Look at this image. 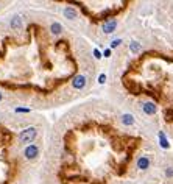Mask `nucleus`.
Segmentation results:
<instances>
[{"label": "nucleus", "mask_w": 173, "mask_h": 184, "mask_svg": "<svg viewBox=\"0 0 173 184\" xmlns=\"http://www.w3.org/2000/svg\"><path fill=\"white\" fill-rule=\"evenodd\" d=\"M34 137H36V128H27V130H24L20 134H19V141L22 144H30L34 141Z\"/></svg>", "instance_id": "f257e3e1"}, {"label": "nucleus", "mask_w": 173, "mask_h": 184, "mask_svg": "<svg viewBox=\"0 0 173 184\" xmlns=\"http://www.w3.org/2000/svg\"><path fill=\"white\" fill-rule=\"evenodd\" d=\"M115 28H117V19H108V21H105V24H103V27H102V30H103V33H106V34H109V33H114L115 31Z\"/></svg>", "instance_id": "f03ea898"}, {"label": "nucleus", "mask_w": 173, "mask_h": 184, "mask_svg": "<svg viewBox=\"0 0 173 184\" xmlns=\"http://www.w3.org/2000/svg\"><path fill=\"white\" fill-rule=\"evenodd\" d=\"M86 81H87V78L84 75H77L74 78V81H72V86H74L75 89H83L86 86Z\"/></svg>", "instance_id": "7ed1b4c3"}, {"label": "nucleus", "mask_w": 173, "mask_h": 184, "mask_svg": "<svg viewBox=\"0 0 173 184\" xmlns=\"http://www.w3.org/2000/svg\"><path fill=\"white\" fill-rule=\"evenodd\" d=\"M38 153H39L38 147H36V145H28V147L25 148V153H24V154H25L27 159H34L36 156H38Z\"/></svg>", "instance_id": "20e7f679"}, {"label": "nucleus", "mask_w": 173, "mask_h": 184, "mask_svg": "<svg viewBox=\"0 0 173 184\" xmlns=\"http://www.w3.org/2000/svg\"><path fill=\"white\" fill-rule=\"evenodd\" d=\"M136 167L140 169V170H147L150 167V159L148 156H140V158L136 161Z\"/></svg>", "instance_id": "39448f33"}, {"label": "nucleus", "mask_w": 173, "mask_h": 184, "mask_svg": "<svg viewBox=\"0 0 173 184\" xmlns=\"http://www.w3.org/2000/svg\"><path fill=\"white\" fill-rule=\"evenodd\" d=\"M156 111H158V108H156V105H154V103L147 102V103L143 105V113H145V114H148V116H154V114H156Z\"/></svg>", "instance_id": "423d86ee"}, {"label": "nucleus", "mask_w": 173, "mask_h": 184, "mask_svg": "<svg viewBox=\"0 0 173 184\" xmlns=\"http://www.w3.org/2000/svg\"><path fill=\"white\" fill-rule=\"evenodd\" d=\"M134 122H136V120H134V117H133L131 114H123V116H122V123H123V125L133 126Z\"/></svg>", "instance_id": "0eeeda50"}, {"label": "nucleus", "mask_w": 173, "mask_h": 184, "mask_svg": "<svg viewBox=\"0 0 173 184\" xmlns=\"http://www.w3.org/2000/svg\"><path fill=\"white\" fill-rule=\"evenodd\" d=\"M64 16L67 17V19H70V21H74L75 17H77V11L74 10L72 6H67L66 10H64Z\"/></svg>", "instance_id": "6e6552de"}, {"label": "nucleus", "mask_w": 173, "mask_h": 184, "mask_svg": "<svg viewBox=\"0 0 173 184\" xmlns=\"http://www.w3.org/2000/svg\"><path fill=\"white\" fill-rule=\"evenodd\" d=\"M22 27V19L19 16H16L14 19L11 21V28H14V30H17V28H20Z\"/></svg>", "instance_id": "1a4fd4ad"}, {"label": "nucleus", "mask_w": 173, "mask_h": 184, "mask_svg": "<svg viewBox=\"0 0 173 184\" xmlns=\"http://www.w3.org/2000/svg\"><path fill=\"white\" fill-rule=\"evenodd\" d=\"M50 30H52L53 34H59V33L62 31V27H61V24H58V22H53L52 27H50Z\"/></svg>", "instance_id": "9d476101"}, {"label": "nucleus", "mask_w": 173, "mask_h": 184, "mask_svg": "<svg viewBox=\"0 0 173 184\" xmlns=\"http://www.w3.org/2000/svg\"><path fill=\"white\" fill-rule=\"evenodd\" d=\"M159 142H161V145H162V148H168V142H167V139H165V134H164L162 131H159Z\"/></svg>", "instance_id": "9b49d317"}, {"label": "nucleus", "mask_w": 173, "mask_h": 184, "mask_svg": "<svg viewBox=\"0 0 173 184\" xmlns=\"http://www.w3.org/2000/svg\"><path fill=\"white\" fill-rule=\"evenodd\" d=\"M139 50H140V44L136 42V41H133V42H131V52H133V53H137Z\"/></svg>", "instance_id": "f8f14e48"}, {"label": "nucleus", "mask_w": 173, "mask_h": 184, "mask_svg": "<svg viewBox=\"0 0 173 184\" xmlns=\"http://www.w3.org/2000/svg\"><path fill=\"white\" fill-rule=\"evenodd\" d=\"M165 175H167V178H171V176H173V169L168 167V169L165 170Z\"/></svg>", "instance_id": "ddd939ff"}, {"label": "nucleus", "mask_w": 173, "mask_h": 184, "mask_svg": "<svg viewBox=\"0 0 173 184\" xmlns=\"http://www.w3.org/2000/svg\"><path fill=\"white\" fill-rule=\"evenodd\" d=\"M16 113H30V109L28 108H17Z\"/></svg>", "instance_id": "4468645a"}, {"label": "nucleus", "mask_w": 173, "mask_h": 184, "mask_svg": "<svg viewBox=\"0 0 173 184\" xmlns=\"http://www.w3.org/2000/svg\"><path fill=\"white\" fill-rule=\"evenodd\" d=\"M105 80H106V75H105V73H102V75H100V78H98V81H100V83H105Z\"/></svg>", "instance_id": "2eb2a0df"}, {"label": "nucleus", "mask_w": 173, "mask_h": 184, "mask_svg": "<svg viewBox=\"0 0 173 184\" xmlns=\"http://www.w3.org/2000/svg\"><path fill=\"white\" fill-rule=\"evenodd\" d=\"M94 55H95V58H100V56H102V53H100L98 50H94Z\"/></svg>", "instance_id": "dca6fc26"}, {"label": "nucleus", "mask_w": 173, "mask_h": 184, "mask_svg": "<svg viewBox=\"0 0 173 184\" xmlns=\"http://www.w3.org/2000/svg\"><path fill=\"white\" fill-rule=\"evenodd\" d=\"M0 100H2V94H0Z\"/></svg>", "instance_id": "f3484780"}]
</instances>
